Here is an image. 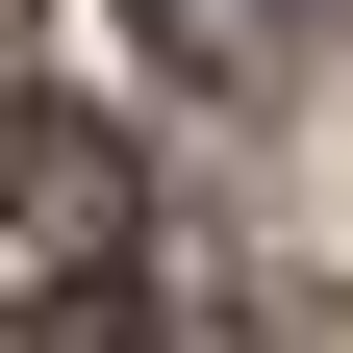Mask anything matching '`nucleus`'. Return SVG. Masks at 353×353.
I'll use <instances>...</instances> for the list:
<instances>
[{"instance_id":"obj_2","label":"nucleus","mask_w":353,"mask_h":353,"mask_svg":"<svg viewBox=\"0 0 353 353\" xmlns=\"http://www.w3.org/2000/svg\"><path fill=\"white\" fill-rule=\"evenodd\" d=\"M126 51H152L176 101H278V76L328 51V0H126Z\"/></svg>"},{"instance_id":"obj_1","label":"nucleus","mask_w":353,"mask_h":353,"mask_svg":"<svg viewBox=\"0 0 353 353\" xmlns=\"http://www.w3.org/2000/svg\"><path fill=\"white\" fill-rule=\"evenodd\" d=\"M0 228H26V278L76 303V353H126V228H152V176H126L101 101H26L0 126Z\"/></svg>"}]
</instances>
